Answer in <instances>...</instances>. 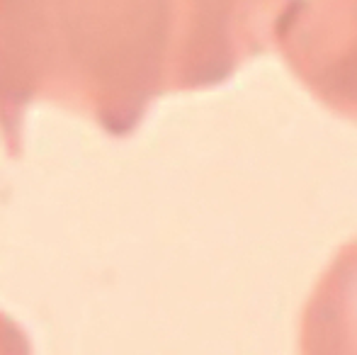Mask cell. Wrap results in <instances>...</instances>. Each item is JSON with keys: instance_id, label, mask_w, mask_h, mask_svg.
I'll return each instance as SVG.
<instances>
[{"instance_id": "6da1fadb", "label": "cell", "mask_w": 357, "mask_h": 355, "mask_svg": "<svg viewBox=\"0 0 357 355\" xmlns=\"http://www.w3.org/2000/svg\"><path fill=\"white\" fill-rule=\"evenodd\" d=\"M165 0H0V139L22 151L34 103L127 137L158 93Z\"/></svg>"}]
</instances>
